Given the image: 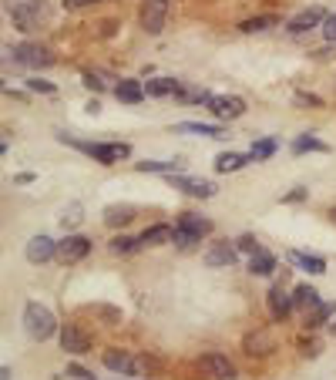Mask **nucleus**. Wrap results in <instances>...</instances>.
Instances as JSON below:
<instances>
[{
	"mask_svg": "<svg viewBox=\"0 0 336 380\" xmlns=\"http://www.w3.org/2000/svg\"><path fill=\"white\" fill-rule=\"evenodd\" d=\"M98 0H64V10H81V7H91Z\"/></svg>",
	"mask_w": 336,
	"mask_h": 380,
	"instance_id": "ea45409f",
	"label": "nucleus"
},
{
	"mask_svg": "<svg viewBox=\"0 0 336 380\" xmlns=\"http://www.w3.org/2000/svg\"><path fill=\"white\" fill-rule=\"evenodd\" d=\"M323 37L330 44H336V14H326V20H323Z\"/></svg>",
	"mask_w": 336,
	"mask_h": 380,
	"instance_id": "4c0bfd02",
	"label": "nucleus"
},
{
	"mask_svg": "<svg viewBox=\"0 0 336 380\" xmlns=\"http://www.w3.org/2000/svg\"><path fill=\"white\" fill-rule=\"evenodd\" d=\"M209 111H212L218 121H235L246 115V101L235 98V94H216V98L209 101Z\"/></svg>",
	"mask_w": 336,
	"mask_h": 380,
	"instance_id": "6e6552de",
	"label": "nucleus"
},
{
	"mask_svg": "<svg viewBox=\"0 0 336 380\" xmlns=\"http://www.w3.org/2000/svg\"><path fill=\"white\" fill-rule=\"evenodd\" d=\"M293 303H296L300 310L309 313V310H316V307H319V293L309 286V283H302V286H296V290H293Z\"/></svg>",
	"mask_w": 336,
	"mask_h": 380,
	"instance_id": "393cba45",
	"label": "nucleus"
},
{
	"mask_svg": "<svg viewBox=\"0 0 336 380\" xmlns=\"http://www.w3.org/2000/svg\"><path fill=\"white\" fill-rule=\"evenodd\" d=\"M212 232V219H205L199 212H182L178 216V225H175V242L182 249H192L195 242H202V236Z\"/></svg>",
	"mask_w": 336,
	"mask_h": 380,
	"instance_id": "20e7f679",
	"label": "nucleus"
},
{
	"mask_svg": "<svg viewBox=\"0 0 336 380\" xmlns=\"http://www.w3.org/2000/svg\"><path fill=\"white\" fill-rule=\"evenodd\" d=\"M14 182H17V185H27V182H34V175H31V172H24V175H17Z\"/></svg>",
	"mask_w": 336,
	"mask_h": 380,
	"instance_id": "a18cd8bd",
	"label": "nucleus"
},
{
	"mask_svg": "<svg viewBox=\"0 0 336 380\" xmlns=\"http://www.w3.org/2000/svg\"><path fill=\"white\" fill-rule=\"evenodd\" d=\"M57 139L64 141V145H71V148L84 152V155H91L101 165H115V162H125V158L132 155L128 141H74V139H67V135H57Z\"/></svg>",
	"mask_w": 336,
	"mask_h": 380,
	"instance_id": "f257e3e1",
	"label": "nucleus"
},
{
	"mask_svg": "<svg viewBox=\"0 0 336 380\" xmlns=\"http://www.w3.org/2000/svg\"><path fill=\"white\" fill-rule=\"evenodd\" d=\"M24 330H27L31 340L44 344V340H50V337L57 333V320H54V313H50L48 307L27 303V307H24Z\"/></svg>",
	"mask_w": 336,
	"mask_h": 380,
	"instance_id": "7ed1b4c3",
	"label": "nucleus"
},
{
	"mask_svg": "<svg viewBox=\"0 0 336 380\" xmlns=\"http://www.w3.org/2000/svg\"><path fill=\"white\" fill-rule=\"evenodd\" d=\"M242 350L249 353V357H266L276 350V337L269 333V330H255V333H246V340H242Z\"/></svg>",
	"mask_w": 336,
	"mask_h": 380,
	"instance_id": "2eb2a0df",
	"label": "nucleus"
},
{
	"mask_svg": "<svg viewBox=\"0 0 336 380\" xmlns=\"http://www.w3.org/2000/svg\"><path fill=\"white\" fill-rule=\"evenodd\" d=\"M134 219V209L132 206H108L104 209V223L118 229V225H128Z\"/></svg>",
	"mask_w": 336,
	"mask_h": 380,
	"instance_id": "bb28decb",
	"label": "nucleus"
},
{
	"mask_svg": "<svg viewBox=\"0 0 336 380\" xmlns=\"http://www.w3.org/2000/svg\"><path fill=\"white\" fill-rule=\"evenodd\" d=\"M333 337H336V323H333Z\"/></svg>",
	"mask_w": 336,
	"mask_h": 380,
	"instance_id": "09e8293b",
	"label": "nucleus"
},
{
	"mask_svg": "<svg viewBox=\"0 0 336 380\" xmlns=\"http://www.w3.org/2000/svg\"><path fill=\"white\" fill-rule=\"evenodd\" d=\"M235 260H239V249H235L232 242H216V246H209V249H205V256H202V262H205L209 269L235 266Z\"/></svg>",
	"mask_w": 336,
	"mask_h": 380,
	"instance_id": "9d476101",
	"label": "nucleus"
},
{
	"mask_svg": "<svg viewBox=\"0 0 336 380\" xmlns=\"http://www.w3.org/2000/svg\"><path fill=\"white\" fill-rule=\"evenodd\" d=\"M235 249H239V253H259V249H262V246H259V239H255V236H239V239H235Z\"/></svg>",
	"mask_w": 336,
	"mask_h": 380,
	"instance_id": "72a5a7b5",
	"label": "nucleus"
},
{
	"mask_svg": "<svg viewBox=\"0 0 336 380\" xmlns=\"http://www.w3.org/2000/svg\"><path fill=\"white\" fill-rule=\"evenodd\" d=\"M178 87L182 81H175V78H155V81H145V94L148 98H175Z\"/></svg>",
	"mask_w": 336,
	"mask_h": 380,
	"instance_id": "6ab92c4d",
	"label": "nucleus"
},
{
	"mask_svg": "<svg viewBox=\"0 0 336 380\" xmlns=\"http://www.w3.org/2000/svg\"><path fill=\"white\" fill-rule=\"evenodd\" d=\"M283 24V17L279 14H259V17H249L239 24V31L242 34H262V31H269V27H279Z\"/></svg>",
	"mask_w": 336,
	"mask_h": 380,
	"instance_id": "412c9836",
	"label": "nucleus"
},
{
	"mask_svg": "<svg viewBox=\"0 0 336 380\" xmlns=\"http://www.w3.org/2000/svg\"><path fill=\"white\" fill-rule=\"evenodd\" d=\"M14 377V374H10V367H4V370H0V380H10Z\"/></svg>",
	"mask_w": 336,
	"mask_h": 380,
	"instance_id": "49530a36",
	"label": "nucleus"
},
{
	"mask_svg": "<svg viewBox=\"0 0 336 380\" xmlns=\"http://www.w3.org/2000/svg\"><path fill=\"white\" fill-rule=\"evenodd\" d=\"M178 135H202V139H229L222 125H202V121H182L175 125Z\"/></svg>",
	"mask_w": 336,
	"mask_h": 380,
	"instance_id": "f3484780",
	"label": "nucleus"
},
{
	"mask_svg": "<svg viewBox=\"0 0 336 380\" xmlns=\"http://www.w3.org/2000/svg\"><path fill=\"white\" fill-rule=\"evenodd\" d=\"M91 253V239L78 236V232H67L64 239L57 242V260L61 262H81Z\"/></svg>",
	"mask_w": 336,
	"mask_h": 380,
	"instance_id": "0eeeda50",
	"label": "nucleus"
},
{
	"mask_svg": "<svg viewBox=\"0 0 336 380\" xmlns=\"http://www.w3.org/2000/svg\"><path fill=\"white\" fill-rule=\"evenodd\" d=\"M302 199H306V189H293L289 195H283V202H289V206H293V202H302Z\"/></svg>",
	"mask_w": 336,
	"mask_h": 380,
	"instance_id": "a19ab883",
	"label": "nucleus"
},
{
	"mask_svg": "<svg viewBox=\"0 0 336 380\" xmlns=\"http://www.w3.org/2000/svg\"><path fill=\"white\" fill-rule=\"evenodd\" d=\"M61 346H64L67 353L81 357V353H91V337L84 330H78L74 323H64L61 327Z\"/></svg>",
	"mask_w": 336,
	"mask_h": 380,
	"instance_id": "9b49d317",
	"label": "nucleus"
},
{
	"mask_svg": "<svg viewBox=\"0 0 336 380\" xmlns=\"http://www.w3.org/2000/svg\"><path fill=\"white\" fill-rule=\"evenodd\" d=\"M138 172H162V175H178L182 172V162L172 158V162H134Z\"/></svg>",
	"mask_w": 336,
	"mask_h": 380,
	"instance_id": "a878e982",
	"label": "nucleus"
},
{
	"mask_svg": "<svg viewBox=\"0 0 336 380\" xmlns=\"http://www.w3.org/2000/svg\"><path fill=\"white\" fill-rule=\"evenodd\" d=\"M289 262L300 266V269H306V273H313V276H323V273H326V260H323V256H309V253H300V249L289 253Z\"/></svg>",
	"mask_w": 336,
	"mask_h": 380,
	"instance_id": "aec40b11",
	"label": "nucleus"
},
{
	"mask_svg": "<svg viewBox=\"0 0 336 380\" xmlns=\"http://www.w3.org/2000/svg\"><path fill=\"white\" fill-rule=\"evenodd\" d=\"M326 20V10L323 7H309V10H302V14H296V17L286 24V31L289 34H306V31H313L316 24H323Z\"/></svg>",
	"mask_w": 336,
	"mask_h": 380,
	"instance_id": "dca6fc26",
	"label": "nucleus"
},
{
	"mask_svg": "<svg viewBox=\"0 0 336 380\" xmlns=\"http://www.w3.org/2000/svg\"><path fill=\"white\" fill-rule=\"evenodd\" d=\"M168 182H172L175 189H182L185 195H192V199H212V195H216V185H212V182H202V178H185V175H168Z\"/></svg>",
	"mask_w": 336,
	"mask_h": 380,
	"instance_id": "ddd939ff",
	"label": "nucleus"
},
{
	"mask_svg": "<svg viewBox=\"0 0 336 380\" xmlns=\"http://www.w3.org/2000/svg\"><path fill=\"white\" fill-rule=\"evenodd\" d=\"M249 273L252 276H272V273H276V256L266 253V249L252 253L249 256Z\"/></svg>",
	"mask_w": 336,
	"mask_h": 380,
	"instance_id": "4be33fe9",
	"label": "nucleus"
},
{
	"mask_svg": "<svg viewBox=\"0 0 336 380\" xmlns=\"http://www.w3.org/2000/svg\"><path fill=\"white\" fill-rule=\"evenodd\" d=\"M165 17H168V0H145L141 10H138V24L148 34H162L165 31Z\"/></svg>",
	"mask_w": 336,
	"mask_h": 380,
	"instance_id": "423d86ee",
	"label": "nucleus"
},
{
	"mask_svg": "<svg viewBox=\"0 0 336 380\" xmlns=\"http://www.w3.org/2000/svg\"><path fill=\"white\" fill-rule=\"evenodd\" d=\"M101 111V101L98 98H91V101H88V115H98Z\"/></svg>",
	"mask_w": 336,
	"mask_h": 380,
	"instance_id": "c03bdc74",
	"label": "nucleus"
},
{
	"mask_svg": "<svg viewBox=\"0 0 336 380\" xmlns=\"http://www.w3.org/2000/svg\"><path fill=\"white\" fill-rule=\"evenodd\" d=\"M266 303H269V316H272L276 323H283L286 316L293 313V307H296V303H293V296L286 293L283 286H272L269 296H266Z\"/></svg>",
	"mask_w": 336,
	"mask_h": 380,
	"instance_id": "4468645a",
	"label": "nucleus"
},
{
	"mask_svg": "<svg viewBox=\"0 0 336 380\" xmlns=\"http://www.w3.org/2000/svg\"><path fill=\"white\" fill-rule=\"evenodd\" d=\"M175 98H178V101H185V104H209L212 98H216V94H212V91H205V87H188V85H182Z\"/></svg>",
	"mask_w": 336,
	"mask_h": 380,
	"instance_id": "cd10ccee",
	"label": "nucleus"
},
{
	"mask_svg": "<svg viewBox=\"0 0 336 380\" xmlns=\"http://www.w3.org/2000/svg\"><path fill=\"white\" fill-rule=\"evenodd\" d=\"M115 98L125 104H138V101H145L148 94H145V85H141V81H121V85L115 87Z\"/></svg>",
	"mask_w": 336,
	"mask_h": 380,
	"instance_id": "5701e85b",
	"label": "nucleus"
},
{
	"mask_svg": "<svg viewBox=\"0 0 336 380\" xmlns=\"http://www.w3.org/2000/svg\"><path fill=\"white\" fill-rule=\"evenodd\" d=\"M199 367L209 374L212 380H232L235 377V367L225 353H202L199 357Z\"/></svg>",
	"mask_w": 336,
	"mask_h": 380,
	"instance_id": "1a4fd4ad",
	"label": "nucleus"
},
{
	"mask_svg": "<svg viewBox=\"0 0 336 380\" xmlns=\"http://www.w3.org/2000/svg\"><path fill=\"white\" fill-rule=\"evenodd\" d=\"M306 152H330V148L319 139H313V135H300V139L293 141V155H306Z\"/></svg>",
	"mask_w": 336,
	"mask_h": 380,
	"instance_id": "c756f323",
	"label": "nucleus"
},
{
	"mask_svg": "<svg viewBox=\"0 0 336 380\" xmlns=\"http://www.w3.org/2000/svg\"><path fill=\"white\" fill-rule=\"evenodd\" d=\"M336 316V300L333 303H319L316 310H313V316L306 313V330H316V327H323L326 320H333Z\"/></svg>",
	"mask_w": 336,
	"mask_h": 380,
	"instance_id": "c85d7f7f",
	"label": "nucleus"
},
{
	"mask_svg": "<svg viewBox=\"0 0 336 380\" xmlns=\"http://www.w3.org/2000/svg\"><path fill=\"white\" fill-rule=\"evenodd\" d=\"M101 363H104L108 370H115L118 377H148L151 367H155L148 357H138L132 350H104Z\"/></svg>",
	"mask_w": 336,
	"mask_h": 380,
	"instance_id": "f03ea898",
	"label": "nucleus"
},
{
	"mask_svg": "<svg viewBox=\"0 0 336 380\" xmlns=\"http://www.w3.org/2000/svg\"><path fill=\"white\" fill-rule=\"evenodd\" d=\"M108 249L115 253V256H128L134 249H141V239H132V236H115V239L108 242Z\"/></svg>",
	"mask_w": 336,
	"mask_h": 380,
	"instance_id": "7c9ffc66",
	"label": "nucleus"
},
{
	"mask_svg": "<svg viewBox=\"0 0 336 380\" xmlns=\"http://www.w3.org/2000/svg\"><path fill=\"white\" fill-rule=\"evenodd\" d=\"M252 162V155H235V152H222V155L216 158V172H239V169H246Z\"/></svg>",
	"mask_w": 336,
	"mask_h": 380,
	"instance_id": "b1692460",
	"label": "nucleus"
},
{
	"mask_svg": "<svg viewBox=\"0 0 336 380\" xmlns=\"http://www.w3.org/2000/svg\"><path fill=\"white\" fill-rule=\"evenodd\" d=\"M7 57H14V64H24V68H50L54 64V54H50V48H44V44H37V41H24V44H17V48H7Z\"/></svg>",
	"mask_w": 336,
	"mask_h": 380,
	"instance_id": "39448f33",
	"label": "nucleus"
},
{
	"mask_svg": "<svg viewBox=\"0 0 336 380\" xmlns=\"http://www.w3.org/2000/svg\"><path fill=\"white\" fill-rule=\"evenodd\" d=\"M81 212H84V209L78 206V202H71V206L61 212V225H64V229H74V225H81V219H84Z\"/></svg>",
	"mask_w": 336,
	"mask_h": 380,
	"instance_id": "473e14b6",
	"label": "nucleus"
},
{
	"mask_svg": "<svg viewBox=\"0 0 336 380\" xmlns=\"http://www.w3.org/2000/svg\"><path fill=\"white\" fill-rule=\"evenodd\" d=\"M24 7H44V0H7V10H24Z\"/></svg>",
	"mask_w": 336,
	"mask_h": 380,
	"instance_id": "58836bf2",
	"label": "nucleus"
},
{
	"mask_svg": "<svg viewBox=\"0 0 336 380\" xmlns=\"http://www.w3.org/2000/svg\"><path fill=\"white\" fill-rule=\"evenodd\" d=\"M330 219H333V223H336V206H333V209H330Z\"/></svg>",
	"mask_w": 336,
	"mask_h": 380,
	"instance_id": "de8ad7c7",
	"label": "nucleus"
},
{
	"mask_svg": "<svg viewBox=\"0 0 336 380\" xmlns=\"http://www.w3.org/2000/svg\"><path fill=\"white\" fill-rule=\"evenodd\" d=\"M27 87H31V91H41V94H54V91H57L50 81H41V78H27Z\"/></svg>",
	"mask_w": 336,
	"mask_h": 380,
	"instance_id": "c9c22d12",
	"label": "nucleus"
},
{
	"mask_svg": "<svg viewBox=\"0 0 336 380\" xmlns=\"http://www.w3.org/2000/svg\"><path fill=\"white\" fill-rule=\"evenodd\" d=\"M24 253H27V262L41 266V262H50L54 256H57V242L50 239V236H34Z\"/></svg>",
	"mask_w": 336,
	"mask_h": 380,
	"instance_id": "f8f14e48",
	"label": "nucleus"
},
{
	"mask_svg": "<svg viewBox=\"0 0 336 380\" xmlns=\"http://www.w3.org/2000/svg\"><path fill=\"white\" fill-rule=\"evenodd\" d=\"M293 101L300 104V108H319V104H323L316 94H306V91H296V98H293Z\"/></svg>",
	"mask_w": 336,
	"mask_h": 380,
	"instance_id": "e433bc0d",
	"label": "nucleus"
},
{
	"mask_svg": "<svg viewBox=\"0 0 336 380\" xmlns=\"http://www.w3.org/2000/svg\"><path fill=\"white\" fill-rule=\"evenodd\" d=\"M138 239H141V246H165V242H175V229L168 223H155V225H148Z\"/></svg>",
	"mask_w": 336,
	"mask_h": 380,
	"instance_id": "a211bd4d",
	"label": "nucleus"
},
{
	"mask_svg": "<svg viewBox=\"0 0 336 380\" xmlns=\"http://www.w3.org/2000/svg\"><path fill=\"white\" fill-rule=\"evenodd\" d=\"M81 81H84V87H88V91H104V81H101L98 71H88Z\"/></svg>",
	"mask_w": 336,
	"mask_h": 380,
	"instance_id": "f704fd0d",
	"label": "nucleus"
},
{
	"mask_svg": "<svg viewBox=\"0 0 336 380\" xmlns=\"http://www.w3.org/2000/svg\"><path fill=\"white\" fill-rule=\"evenodd\" d=\"M67 377H78V380H88L91 374L84 370V367H67Z\"/></svg>",
	"mask_w": 336,
	"mask_h": 380,
	"instance_id": "37998d69",
	"label": "nucleus"
},
{
	"mask_svg": "<svg viewBox=\"0 0 336 380\" xmlns=\"http://www.w3.org/2000/svg\"><path fill=\"white\" fill-rule=\"evenodd\" d=\"M302 353H306V357H316L319 344H316V340H302Z\"/></svg>",
	"mask_w": 336,
	"mask_h": 380,
	"instance_id": "79ce46f5",
	"label": "nucleus"
},
{
	"mask_svg": "<svg viewBox=\"0 0 336 380\" xmlns=\"http://www.w3.org/2000/svg\"><path fill=\"white\" fill-rule=\"evenodd\" d=\"M276 148H279V141L276 139H262V141H252V162H262V158H272L276 155Z\"/></svg>",
	"mask_w": 336,
	"mask_h": 380,
	"instance_id": "2f4dec72",
	"label": "nucleus"
}]
</instances>
